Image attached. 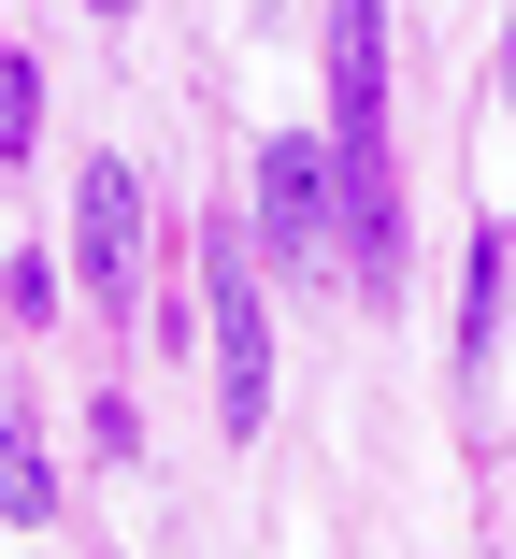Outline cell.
Here are the masks:
<instances>
[{
  "label": "cell",
  "mask_w": 516,
  "mask_h": 559,
  "mask_svg": "<svg viewBox=\"0 0 516 559\" xmlns=\"http://www.w3.org/2000/svg\"><path fill=\"white\" fill-rule=\"evenodd\" d=\"M0 301H15V330H44V316H58V273H44V245H15V259H0Z\"/></svg>",
  "instance_id": "ba28073f"
},
{
  "label": "cell",
  "mask_w": 516,
  "mask_h": 559,
  "mask_svg": "<svg viewBox=\"0 0 516 559\" xmlns=\"http://www.w3.org/2000/svg\"><path fill=\"white\" fill-rule=\"evenodd\" d=\"M502 287H516V215H488V230H473V273H459V373L502 359Z\"/></svg>",
  "instance_id": "5b68a950"
},
{
  "label": "cell",
  "mask_w": 516,
  "mask_h": 559,
  "mask_svg": "<svg viewBox=\"0 0 516 559\" xmlns=\"http://www.w3.org/2000/svg\"><path fill=\"white\" fill-rule=\"evenodd\" d=\"M29 144H44V58L15 44V58H0V158L29 173Z\"/></svg>",
  "instance_id": "52a82bcc"
},
{
  "label": "cell",
  "mask_w": 516,
  "mask_h": 559,
  "mask_svg": "<svg viewBox=\"0 0 516 559\" xmlns=\"http://www.w3.org/2000/svg\"><path fill=\"white\" fill-rule=\"evenodd\" d=\"M345 245V158H331V130H273L259 144V259H331Z\"/></svg>",
  "instance_id": "3957f363"
},
{
  "label": "cell",
  "mask_w": 516,
  "mask_h": 559,
  "mask_svg": "<svg viewBox=\"0 0 516 559\" xmlns=\"http://www.w3.org/2000/svg\"><path fill=\"white\" fill-rule=\"evenodd\" d=\"M72 273L100 301H144V173L130 158H86L72 173Z\"/></svg>",
  "instance_id": "277c9868"
},
{
  "label": "cell",
  "mask_w": 516,
  "mask_h": 559,
  "mask_svg": "<svg viewBox=\"0 0 516 559\" xmlns=\"http://www.w3.org/2000/svg\"><path fill=\"white\" fill-rule=\"evenodd\" d=\"M201 330H216V430L273 416V316H259V245L216 230L201 245Z\"/></svg>",
  "instance_id": "7a4b0ae2"
},
{
  "label": "cell",
  "mask_w": 516,
  "mask_h": 559,
  "mask_svg": "<svg viewBox=\"0 0 516 559\" xmlns=\"http://www.w3.org/2000/svg\"><path fill=\"white\" fill-rule=\"evenodd\" d=\"M331 158H345V273L401 287V144H387V0H331Z\"/></svg>",
  "instance_id": "6da1fadb"
},
{
  "label": "cell",
  "mask_w": 516,
  "mask_h": 559,
  "mask_svg": "<svg viewBox=\"0 0 516 559\" xmlns=\"http://www.w3.org/2000/svg\"><path fill=\"white\" fill-rule=\"evenodd\" d=\"M100 15H130V0H100Z\"/></svg>",
  "instance_id": "30bf717a"
},
{
  "label": "cell",
  "mask_w": 516,
  "mask_h": 559,
  "mask_svg": "<svg viewBox=\"0 0 516 559\" xmlns=\"http://www.w3.org/2000/svg\"><path fill=\"white\" fill-rule=\"evenodd\" d=\"M0 516H15V531H44V516H58V460H44V430H29V402L0 416Z\"/></svg>",
  "instance_id": "8992f818"
},
{
  "label": "cell",
  "mask_w": 516,
  "mask_h": 559,
  "mask_svg": "<svg viewBox=\"0 0 516 559\" xmlns=\"http://www.w3.org/2000/svg\"><path fill=\"white\" fill-rule=\"evenodd\" d=\"M502 100H516V29H502Z\"/></svg>",
  "instance_id": "9c48e42d"
}]
</instances>
